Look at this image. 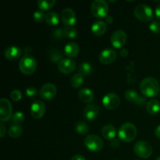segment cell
Masks as SVG:
<instances>
[{
	"mask_svg": "<svg viewBox=\"0 0 160 160\" xmlns=\"http://www.w3.org/2000/svg\"><path fill=\"white\" fill-rule=\"evenodd\" d=\"M134 13L138 20L143 22H148L154 17L152 9L146 4H138L134 9Z\"/></svg>",
	"mask_w": 160,
	"mask_h": 160,
	"instance_id": "277c9868",
	"label": "cell"
},
{
	"mask_svg": "<svg viewBox=\"0 0 160 160\" xmlns=\"http://www.w3.org/2000/svg\"><path fill=\"white\" fill-rule=\"evenodd\" d=\"M147 112L151 115H156L160 110V102L156 99H152L148 102L146 106Z\"/></svg>",
	"mask_w": 160,
	"mask_h": 160,
	"instance_id": "603a6c76",
	"label": "cell"
},
{
	"mask_svg": "<svg viewBox=\"0 0 160 160\" xmlns=\"http://www.w3.org/2000/svg\"><path fill=\"white\" fill-rule=\"evenodd\" d=\"M79 51V45L76 42H69L64 47V54L70 59L78 56Z\"/></svg>",
	"mask_w": 160,
	"mask_h": 160,
	"instance_id": "d6986e66",
	"label": "cell"
},
{
	"mask_svg": "<svg viewBox=\"0 0 160 160\" xmlns=\"http://www.w3.org/2000/svg\"><path fill=\"white\" fill-rule=\"evenodd\" d=\"M155 134H156V137L159 138L160 139V125H159V126L155 129Z\"/></svg>",
	"mask_w": 160,
	"mask_h": 160,
	"instance_id": "7bdbcfd3",
	"label": "cell"
},
{
	"mask_svg": "<svg viewBox=\"0 0 160 160\" xmlns=\"http://www.w3.org/2000/svg\"><path fill=\"white\" fill-rule=\"evenodd\" d=\"M52 36L56 40H60L62 38V37L64 35V29L62 28H57V29L55 30L52 33Z\"/></svg>",
	"mask_w": 160,
	"mask_h": 160,
	"instance_id": "d590c367",
	"label": "cell"
},
{
	"mask_svg": "<svg viewBox=\"0 0 160 160\" xmlns=\"http://www.w3.org/2000/svg\"><path fill=\"white\" fill-rule=\"evenodd\" d=\"M74 128L78 134H82V135H85V134H87L89 131L88 125L84 121L77 122V123H75Z\"/></svg>",
	"mask_w": 160,
	"mask_h": 160,
	"instance_id": "4316f807",
	"label": "cell"
},
{
	"mask_svg": "<svg viewBox=\"0 0 160 160\" xmlns=\"http://www.w3.org/2000/svg\"><path fill=\"white\" fill-rule=\"evenodd\" d=\"M56 93H57V88L56 85L51 83H47L44 84L39 91V95L41 98L46 101L52 99L56 96Z\"/></svg>",
	"mask_w": 160,
	"mask_h": 160,
	"instance_id": "30bf717a",
	"label": "cell"
},
{
	"mask_svg": "<svg viewBox=\"0 0 160 160\" xmlns=\"http://www.w3.org/2000/svg\"><path fill=\"white\" fill-rule=\"evenodd\" d=\"M61 19L62 23L67 27H73L77 22L75 12L70 8H65L61 12Z\"/></svg>",
	"mask_w": 160,
	"mask_h": 160,
	"instance_id": "7c38bea8",
	"label": "cell"
},
{
	"mask_svg": "<svg viewBox=\"0 0 160 160\" xmlns=\"http://www.w3.org/2000/svg\"><path fill=\"white\" fill-rule=\"evenodd\" d=\"M106 30H107V25L106 22L102 20H97L92 26V33L96 36H101L104 34Z\"/></svg>",
	"mask_w": 160,
	"mask_h": 160,
	"instance_id": "ffe728a7",
	"label": "cell"
},
{
	"mask_svg": "<svg viewBox=\"0 0 160 160\" xmlns=\"http://www.w3.org/2000/svg\"><path fill=\"white\" fill-rule=\"evenodd\" d=\"M91 10L92 15L96 18H106L109 12V5L105 0H95L92 3Z\"/></svg>",
	"mask_w": 160,
	"mask_h": 160,
	"instance_id": "5b68a950",
	"label": "cell"
},
{
	"mask_svg": "<svg viewBox=\"0 0 160 160\" xmlns=\"http://www.w3.org/2000/svg\"><path fill=\"white\" fill-rule=\"evenodd\" d=\"M139 88L141 92L146 97H155L159 94L160 84L157 79L148 77L142 80Z\"/></svg>",
	"mask_w": 160,
	"mask_h": 160,
	"instance_id": "6da1fadb",
	"label": "cell"
},
{
	"mask_svg": "<svg viewBox=\"0 0 160 160\" xmlns=\"http://www.w3.org/2000/svg\"><path fill=\"white\" fill-rule=\"evenodd\" d=\"M45 112V105L41 100H36L31 105V114L33 118L41 119Z\"/></svg>",
	"mask_w": 160,
	"mask_h": 160,
	"instance_id": "4fadbf2b",
	"label": "cell"
},
{
	"mask_svg": "<svg viewBox=\"0 0 160 160\" xmlns=\"http://www.w3.org/2000/svg\"><path fill=\"white\" fill-rule=\"evenodd\" d=\"M125 98L128 102H132L138 103V104H143L145 103V98H142L138 95V94L134 90H128L125 92Z\"/></svg>",
	"mask_w": 160,
	"mask_h": 160,
	"instance_id": "7402d4cb",
	"label": "cell"
},
{
	"mask_svg": "<svg viewBox=\"0 0 160 160\" xmlns=\"http://www.w3.org/2000/svg\"><path fill=\"white\" fill-rule=\"evenodd\" d=\"M56 0H39L37 2V5L42 11L48 10L56 4Z\"/></svg>",
	"mask_w": 160,
	"mask_h": 160,
	"instance_id": "484cf974",
	"label": "cell"
},
{
	"mask_svg": "<svg viewBox=\"0 0 160 160\" xmlns=\"http://www.w3.org/2000/svg\"><path fill=\"white\" fill-rule=\"evenodd\" d=\"M45 22L50 26H55L57 25L59 22V17L57 12H48L45 15Z\"/></svg>",
	"mask_w": 160,
	"mask_h": 160,
	"instance_id": "cb8c5ba5",
	"label": "cell"
},
{
	"mask_svg": "<svg viewBox=\"0 0 160 160\" xmlns=\"http://www.w3.org/2000/svg\"><path fill=\"white\" fill-rule=\"evenodd\" d=\"M134 152L138 157L148 159L152 154V148L151 145L145 141H138L134 145Z\"/></svg>",
	"mask_w": 160,
	"mask_h": 160,
	"instance_id": "52a82bcc",
	"label": "cell"
},
{
	"mask_svg": "<svg viewBox=\"0 0 160 160\" xmlns=\"http://www.w3.org/2000/svg\"><path fill=\"white\" fill-rule=\"evenodd\" d=\"M117 53L112 48H105L102 51L100 52L99 59L100 62H102V64H111L112 62H113L115 61V59H117Z\"/></svg>",
	"mask_w": 160,
	"mask_h": 160,
	"instance_id": "5bb4252c",
	"label": "cell"
},
{
	"mask_svg": "<svg viewBox=\"0 0 160 160\" xmlns=\"http://www.w3.org/2000/svg\"><path fill=\"white\" fill-rule=\"evenodd\" d=\"M9 135L12 138H17L20 137L23 134V128L20 126V125H12L9 128Z\"/></svg>",
	"mask_w": 160,
	"mask_h": 160,
	"instance_id": "83f0119b",
	"label": "cell"
},
{
	"mask_svg": "<svg viewBox=\"0 0 160 160\" xmlns=\"http://www.w3.org/2000/svg\"><path fill=\"white\" fill-rule=\"evenodd\" d=\"M12 117V104L7 98H2L0 100V121H9Z\"/></svg>",
	"mask_w": 160,
	"mask_h": 160,
	"instance_id": "ba28073f",
	"label": "cell"
},
{
	"mask_svg": "<svg viewBox=\"0 0 160 160\" xmlns=\"http://www.w3.org/2000/svg\"><path fill=\"white\" fill-rule=\"evenodd\" d=\"M92 67L89 62H84L79 66V73L83 76H89L92 73Z\"/></svg>",
	"mask_w": 160,
	"mask_h": 160,
	"instance_id": "f1b7e54d",
	"label": "cell"
},
{
	"mask_svg": "<svg viewBox=\"0 0 160 160\" xmlns=\"http://www.w3.org/2000/svg\"><path fill=\"white\" fill-rule=\"evenodd\" d=\"M70 160H86V159L81 155H75L71 158Z\"/></svg>",
	"mask_w": 160,
	"mask_h": 160,
	"instance_id": "ab89813d",
	"label": "cell"
},
{
	"mask_svg": "<svg viewBox=\"0 0 160 160\" xmlns=\"http://www.w3.org/2000/svg\"><path fill=\"white\" fill-rule=\"evenodd\" d=\"M105 19H106V23H109V24H110V23H112V22H113V18H112L111 16H107V17H106Z\"/></svg>",
	"mask_w": 160,
	"mask_h": 160,
	"instance_id": "ee69618b",
	"label": "cell"
},
{
	"mask_svg": "<svg viewBox=\"0 0 160 160\" xmlns=\"http://www.w3.org/2000/svg\"><path fill=\"white\" fill-rule=\"evenodd\" d=\"M64 35L67 37V38L73 39L76 38L78 35V30L74 28L73 27H67L64 29Z\"/></svg>",
	"mask_w": 160,
	"mask_h": 160,
	"instance_id": "f546056e",
	"label": "cell"
},
{
	"mask_svg": "<svg viewBox=\"0 0 160 160\" xmlns=\"http://www.w3.org/2000/svg\"><path fill=\"white\" fill-rule=\"evenodd\" d=\"M22 50L17 45H12L6 48L4 52V56L8 60L14 61L18 59L21 56Z\"/></svg>",
	"mask_w": 160,
	"mask_h": 160,
	"instance_id": "2e32d148",
	"label": "cell"
},
{
	"mask_svg": "<svg viewBox=\"0 0 160 160\" xmlns=\"http://www.w3.org/2000/svg\"><path fill=\"white\" fill-rule=\"evenodd\" d=\"M38 90L34 87H28L26 89V95L29 98H34L37 95Z\"/></svg>",
	"mask_w": 160,
	"mask_h": 160,
	"instance_id": "8d00e7d4",
	"label": "cell"
},
{
	"mask_svg": "<svg viewBox=\"0 0 160 160\" xmlns=\"http://www.w3.org/2000/svg\"><path fill=\"white\" fill-rule=\"evenodd\" d=\"M83 83H84V76L80 73L73 74L70 79V84L74 88H80L82 85Z\"/></svg>",
	"mask_w": 160,
	"mask_h": 160,
	"instance_id": "d4e9b609",
	"label": "cell"
},
{
	"mask_svg": "<svg viewBox=\"0 0 160 160\" xmlns=\"http://www.w3.org/2000/svg\"><path fill=\"white\" fill-rule=\"evenodd\" d=\"M111 44L116 48H121L126 44L127 34L122 30H117L114 31L111 35Z\"/></svg>",
	"mask_w": 160,
	"mask_h": 160,
	"instance_id": "8fae6325",
	"label": "cell"
},
{
	"mask_svg": "<svg viewBox=\"0 0 160 160\" xmlns=\"http://www.w3.org/2000/svg\"><path fill=\"white\" fill-rule=\"evenodd\" d=\"M84 145L90 152H98L103 148L104 142L99 136L96 134H90L84 139Z\"/></svg>",
	"mask_w": 160,
	"mask_h": 160,
	"instance_id": "8992f818",
	"label": "cell"
},
{
	"mask_svg": "<svg viewBox=\"0 0 160 160\" xmlns=\"http://www.w3.org/2000/svg\"><path fill=\"white\" fill-rule=\"evenodd\" d=\"M19 69L25 75H30L37 69V62L35 59L30 54H25L20 59Z\"/></svg>",
	"mask_w": 160,
	"mask_h": 160,
	"instance_id": "3957f363",
	"label": "cell"
},
{
	"mask_svg": "<svg viewBox=\"0 0 160 160\" xmlns=\"http://www.w3.org/2000/svg\"><path fill=\"white\" fill-rule=\"evenodd\" d=\"M45 15L46 14L44 12V11L42 10H36L33 14V17H34V21L37 23H42V21L45 20Z\"/></svg>",
	"mask_w": 160,
	"mask_h": 160,
	"instance_id": "1f68e13d",
	"label": "cell"
},
{
	"mask_svg": "<svg viewBox=\"0 0 160 160\" xmlns=\"http://www.w3.org/2000/svg\"><path fill=\"white\" fill-rule=\"evenodd\" d=\"M120 103V98L117 94L114 92H109L106 94L102 98V104L107 109H115Z\"/></svg>",
	"mask_w": 160,
	"mask_h": 160,
	"instance_id": "9c48e42d",
	"label": "cell"
},
{
	"mask_svg": "<svg viewBox=\"0 0 160 160\" xmlns=\"http://www.w3.org/2000/svg\"><path fill=\"white\" fill-rule=\"evenodd\" d=\"M120 54L122 57H127L128 56V52L126 48H121L120 51Z\"/></svg>",
	"mask_w": 160,
	"mask_h": 160,
	"instance_id": "60d3db41",
	"label": "cell"
},
{
	"mask_svg": "<svg viewBox=\"0 0 160 160\" xmlns=\"http://www.w3.org/2000/svg\"><path fill=\"white\" fill-rule=\"evenodd\" d=\"M10 98L11 99L13 100L14 102L20 101V100L22 98L21 92L19 90H13L12 92H11Z\"/></svg>",
	"mask_w": 160,
	"mask_h": 160,
	"instance_id": "e575fe53",
	"label": "cell"
},
{
	"mask_svg": "<svg viewBox=\"0 0 160 160\" xmlns=\"http://www.w3.org/2000/svg\"><path fill=\"white\" fill-rule=\"evenodd\" d=\"M6 133V127H5L4 124L1 123V124H0V137L1 138L4 137Z\"/></svg>",
	"mask_w": 160,
	"mask_h": 160,
	"instance_id": "74e56055",
	"label": "cell"
},
{
	"mask_svg": "<svg viewBox=\"0 0 160 160\" xmlns=\"http://www.w3.org/2000/svg\"><path fill=\"white\" fill-rule=\"evenodd\" d=\"M102 134L107 140H112L117 135V130L112 124H106L102 129Z\"/></svg>",
	"mask_w": 160,
	"mask_h": 160,
	"instance_id": "44dd1931",
	"label": "cell"
},
{
	"mask_svg": "<svg viewBox=\"0 0 160 160\" xmlns=\"http://www.w3.org/2000/svg\"><path fill=\"white\" fill-rule=\"evenodd\" d=\"M99 114V109L95 104H89L84 110V116L87 120H93L97 118Z\"/></svg>",
	"mask_w": 160,
	"mask_h": 160,
	"instance_id": "e0dca14e",
	"label": "cell"
},
{
	"mask_svg": "<svg viewBox=\"0 0 160 160\" xmlns=\"http://www.w3.org/2000/svg\"><path fill=\"white\" fill-rule=\"evenodd\" d=\"M111 145L114 147V148H117V147L120 146V142L117 139H112V142H111Z\"/></svg>",
	"mask_w": 160,
	"mask_h": 160,
	"instance_id": "b9f144b4",
	"label": "cell"
},
{
	"mask_svg": "<svg viewBox=\"0 0 160 160\" xmlns=\"http://www.w3.org/2000/svg\"><path fill=\"white\" fill-rule=\"evenodd\" d=\"M25 117L23 115V113L20 111H18V112H16L12 114V122L13 124L15 125H20L24 121Z\"/></svg>",
	"mask_w": 160,
	"mask_h": 160,
	"instance_id": "4dcf8cb0",
	"label": "cell"
},
{
	"mask_svg": "<svg viewBox=\"0 0 160 160\" xmlns=\"http://www.w3.org/2000/svg\"><path fill=\"white\" fill-rule=\"evenodd\" d=\"M156 160H160V156H159V157H158L157 159H156Z\"/></svg>",
	"mask_w": 160,
	"mask_h": 160,
	"instance_id": "f6af8a7d",
	"label": "cell"
},
{
	"mask_svg": "<svg viewBox=\"0 0 160 160\" xmlns=\"http://www.w3.org/2000/svg\"><path fill=\"white\" fill-rule=\"evenodd\" d=\"M50 59L52 62H60L62 60V54L59 50H52L50 52Z\"/></svg>",
	"mask_w": 160,
	"mask_h": 160,
	"instance_id": "d6a6232c",
	"label": "cell"
},
{
	"mask_svg": "<svg viewBox=\"0 0 160 160\" xmlns=\"http://www.w3.org/2000/svg\"><path fill=\"white\" fill-rule=\"evenodd\" d=\"M79 98L82 102L90 103L95 99V94L88 88H83L79 91Z\"/></svg>",
	"mask_w": 160,
	"mask_h": 160,
	"instance_id": "ac0fdd59",
	"label": "cell"
},
{
	"mask_svg": "<svg viewBox=\"0 0 160 160\" xmlns=\"http://www.w3.org/2000/svg\"><path fill=\"white\" fill-rule=\"evenodd\" d=\"M76 68V63L74 61L70 58H66L62 59L60 62L58 63V69L62 73H70L73 71H74Z\"/></svg>",
	"mask_w": 160,
	"mask_h": 160,
	"instance_id": "9a60e30c",
	"label": "cell"
},
{
	"mask_svg": "<svg viewBox=\"0 0 160 160\" xmlns=\"http://www.w3.org/2000/svg\"><path fill=\"white\" fill-rule=\"evenodd\" d=\"M150 31L154 34H159L160 33V23L159 21H152L148 26Z\"/></svg>",
	"mask_w": 160,
	"mask_h": 160,
	"instance_id": "836d02e7",
	"label": "cell"
},
{
	"mask_svg": "<svg viewBox=\"0 0 160 160\" xmlns=\"http://www.w3.org/2000/svg\"><path fill=\"white\" fill-rule=\"evenodd\" d=\"M155 15H156V18L160 20V3L156 6V10H155Z\"/></svg>",
	"mask_w": 160,
	"mask_h": 160,
	"instance_id": "f35d334b",
	"label": "cell"
},
{
	"mask_svg": "<svg viewBox=\"0 0 160 160\" xmlns=\"http://www.w3.org/2000/svg\"><path fill=\"white\" fill-rule=\"evenodd\" d=\"M117 134L120 140L129 143L135 139L137 136V128L132 123H124L120 126Z\"/></svg>",
	"mask_w": 160,
	"mask_h": 160,
	"instance_id": "7a4b0ae2",
	"label": "cell"
}]
</instances>
